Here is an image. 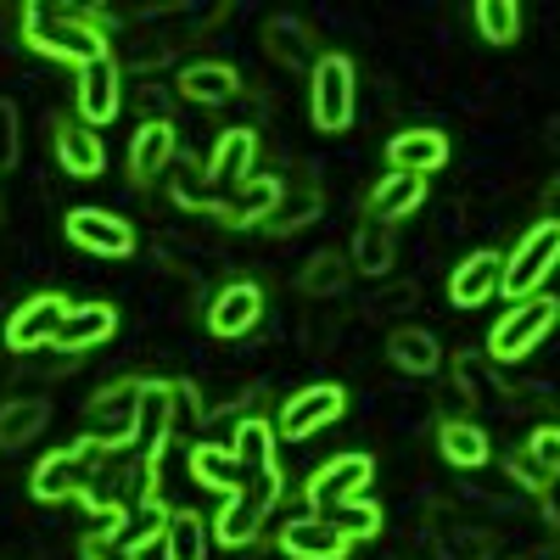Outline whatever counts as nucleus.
I'll use <instances>...</instances> for the list:
<instances>
[{
  "label": "nucleus",
  "instance_id": "18",
  "mask_svg": "<svg viewBox=\"0 0 560 560\" xmlns=\"http://www.w3.org/2000/svg\"><path fill=\"white\" fill-rule=\"evenodd\" d=\"M253 158H258V135L253 129H224L213 140V158H208L213 191H242V185L253 179Z\"/></svg>",
  "mask_w": 560,
  "mask_h": 560
},
{
  "label": "nucleus",
  "instance_id": "15",
  "mask_svg": "<svg viewBox=\"0 0 560 560\" xmlns=\"http://www.w3.org/2000/svg\"><path fill=\"white\" fill-rule=\"evenodd\" d=\"M73 102H79V118H84L90 129L113 124V118H118V107H124V73H118V62H113V57H102V62L79 68Z\"/></svg>",
  "mask_w": 560,
  "mask_h": 560
},
{
  "label": "nucleus",
  "instance_id": "13",
  "mask_svg": "<svg viewBox=\"0 0 560 560\" xmlns=\"http://www.w3.org/2000/svg\"><path fill=\"white\" fill-rule=\"evenodd\" d=\"M258 319H264V287H258V280H230V287H219L213 303H208V331L219 342L247 337Z\"/></svg>",
  "mask_w": 560,
  "mask_h": 560
},
{
  "label": "nucleus",
  "instance_id": "8",
  "mask_svg": "<svg viewBox=\"0 0 560 560\" xmlns=\"http://www.w3.org/2000/svg\"><path fill=\"white\" fill-rule=\"evenodd\" d=\"M342 409H348V393L337 382H314V387H303V393H292L287 404H280L275 432L280 438H314L325 427H337Z\"/></svg>",
  "mask_w": 560,
  "mask_h": 560
},
{
  "label": "nucleus",
  "instance_id": "19",
  "mask_svg": "<svg viewBox=\"0 0 560 560\" xmlns=\"http://www.w3.org/2000/svg\"><path fill=\"white\" fill-rule=\"evenodd\" d=\"M499 287H504V258L482 247V253H471V258L454 264V275H448V303H454V308H477V303H488Z\"/></svg>",
  "mask_w": 560,
  "mask_h": 560
},
{
  "label": "nucleus",
  "instance_id": "4",
  "mask_svg": "<svg viewBox=\"0 0 560 560\" xmlns=\"http://www.w3.org/2000/svg\"><path fill=\"white\" fill-rule=\"evenodd\" d=\"M555 264H560V219H538L527 236L516 242V253L504 258V287H499V298H510V303L538 298V287L555 275Z\"/></svg>",
  "mask_w": 560,
  "mask_h": 560
},
{
  "label": "nucleus",
  "instance_id": "14",
  "mask_svg": "<svg viewBox=\"0 0 560 560\" xmlns=\"http://www.w3.org/2000/svg\"><path fill=\"white\" fill-rule=\"evenodd\" d=\"M275 544L287 560H348V549H353V538L331 516H292Z\"/></svg>",
  "mask_w": 560,
  "mask_h": 560
},
{
  "label": "nucleus",
  "instance_id": "33",
  "mask_svg": "<svg viewBox=\"0 0 560 560\" xmlns=\"http://www.w3.org/2000/svg\"><path fill=\"white\" fill-rule=\"evenodd\" d=\"M393 258H398V247H393V224L364 219V224L353 230V269H359V275H387Z\"/></svg>",
  "mask_w": 560,
  "mask_h": 560
},
{
  "label": "nucleus",
  "instance_id": "11",
  "mask_svg": "<svg viewBox=\"0 0 560 560\" xmlns=\"http://www.w3.org/2000/svg\"><path fill=\"white\" fill-rule=\"evenodd\" d=\"M62 230L79 253H96V258H129L135 253V224L118 219V213H102V208H73L62 219Z\"/></svg>",
  "mask_w": 560,
  "mask_h": 560
},
{
  "label": "nucleus",
  "instance_id": "41",
  "mask_svg": "<svg viewBox=\"0 0 560 560\" xmlns=\"http://www.w3.org/2000/svg\"><path fill=\"white\" fill-rule=\"evenodd\" d=\"M79 555H84V560H140V555H129V549L113 538V522H102L96 533H84Z\"/></svg>",
  "mask_w": 560,
  "mask_h": 560
},
{
  "label": "nucleus",
  "instance_id": "6",
  "mask_svg": "<svg viewBox=\"0 0 560 560\" xmlns=\"http://www.w3.org/2000/svg\"><path fill=\"white\" fill-rule=\"evenodd\" d=\"M370 477H376V459H370V454H337V459H325L319 471H308V482H303L308 516H331L337 504L364 499Z\"/></svg>",
  "mask_w": 560,
  "mask_h": 560
},
{
  "label": "nucleus",
  "instance_id": "34",
  "mask_svg": "<svg viewBox=\"0 0 560 560\" xmlns=\"http://www.w3.org/2000/svg\"><path fill=\"white\" fill-rule=\"evenodd\" d=\"M348 275H353V258H342V253H314V258L303 264V275H298V287H303L308 298H337V292H348Z\"/></svg>",
  "mask_w": 560,
  "mask_h": 560
},
{
  "label": "nucleus",
  "instance_id": "36",
  "mask_svg": "<svg viewBox=\"0 0 560 560\" xmlns=\"http://www.w3.org/2000/svg\"><path fill=\"white\" fill-rule=\"evenodd\" d=\"M308 219H319V191H287L258 230H264V236H292V230L308 224Z\"/></svg>",
  "mask_w": 560,
  "mask_h": 560
},
{
  "label": "nucleus",
  "instance_id": "40",
  "mask_svg": "<svg viewBox=\"0 0 560 560\" xmlns=\"http://www.w3.org/2000/svg\"><path fill=\"white\" fill-rule=\"evenodd\" d=\"M18 158H23V118L7 96H0V174L18 168Z\"/></svg>",
  "mask_w": 560,
  "mask_h": 560
},
{
  "label": "nucleus",
  "instance_id": "24",
  "mask_svg": "<svg viewBox=\"0 0 560 560\" xmlns=\"http://www.w3.org/2000/svg\"><path fill=\"white\" fill-rule=\"evenodd\" d=\"M264 516H269V504L258 499V493H230L224 499V510L213 516V544H224V549H247L258 533H264Z\"/></svg>",
  "mask_w": 560,
  "mask_h": 560
},
{
  "label": "nucleus",
  "instance_id": "20",
  "mask_svg": "<svg viewBox=\"0 0 560 560\" xmlns=\"http://www.w3.org/2000/svg\"><path fill=\"white\" fill-rule=\"evenodd\" d=\"M51 147H57V163H62L68 174H79V179H96V174L107 168L102 135L90 129L84 118H62V124L51 129Z\"/></svg>",
  "mask_w": 560,
  "mask_h": 560
},
{
  "label": "nucleus",
  "instance_id": "29",
  "mask_svg": "<svg viewBox=\"0 0 560 560\" xmlns=\"http://www.w3.org/2000/svg\"><path fill=\"white\" fill-rule=\"evenodd\" d=\"M438 448H443V459L454 465V471H482L488 454H493V443H488V432L477 427V420H443Z\"/></svg>",
  "mask_w": 560,
  "mask_h": 560
},
{
  "label": "nucleus",
  "instance_id": "16",
  "mask_svg": "<svg viewBox=\"0 0 560 560\" xmlns=\"http://www.w3.org/2000/svg\"><path fill=\"white\" fill-rule=\"evenodd\" d=\"M179 96L191 107H224L242 96V73L219 62V57H202V62H185L179 68Z\"/></svg>",
  "mask_w": 560,
  "mask_h": 560
},
{
  "label": "nucleus",
  "instance_id": "32",
  "mask_svg": "<svg viewBox=\"0 0 560 560\" xmlns=\"http://www.w3.org/2000/svg\"><path fill=\"white\" fill-rule=\"evenodd\" d=\"M208 544H213V527L197 510H174L163 533V560H208Z\"/></svg>",
  "mask_w": 560,
  "mask_h": 560
},
{
  "label": "nucleus",
  "instance_id": "30",
  "mask_svg": "<svg viewBox=\"0 0 560 560\" xmlns=\"http://www.w3.org/2000/svg\"><path fill=\"white\" fill-rule=\"evenodd\" d=\"M191 477H197L208 493H219V499L242 493V465H236V454L219 448V443H197V448H191Z\"/></svg>",
  "mask_w": 560,
  "mask_h": 560
},
{
  "label": "nucleus",
  "instance_id": "9",
  "mask_svg": "<svg viewBox=\"0 0 560 560\" xmlns=\"http://www.w3.org/2000/svg\"><path fill=\"white\" fill-rule=\"evenodd\" d=\"M68 308H73V303L57 298V292H39V298L18 303L12 319H7V348H12V353H39V348H51L57 331H62V319H68Z\"/></svg>",
  "mask_w": 560,
  "mask_h": 560
},
{
  "label": "nucleus",
  "instance_id": "27",
  "mask_svg": "<svg viewBox=\"0 0 560 560\" xmlns=\"http://www.w3.org/2000/svg\"><path fill=\"white\" fill-rule=\"evenodd\" d=\"M387 359L404 370V376H438L443 348H438V337L427 331V325H398V331L387 337Z\"/></svg>",
  "mask_w": 560,
  "mask_h": 560
},
{
  "label": "nucleus",
  "instance_id": "3",
  "mask_svg": "<svg viewBox=\"0 0 560 560\" xmlns=\"http://www.w3.org/2000/svg\"><path fill=\"white\" fill-rule=\"evenodd\" d=\"M555 319H560V303H555L549 292L510 303V314L488 331V359H493V364H516V359H527V353L555 331Z\"/></svg>",
  "mask_w": 560,
  "mask_h": 560
},
{
  "label": "nucleus",
  "instance_id": "2",
  "mask_svg": "<svg viewBox=\"0 0 560 560\" xmlns=\"http://www.w3.org/2000/svg\"><path fill=\"white\" fill-rule=\"evenodd\" d=\"M359 113V73L342 51H325L308 73V118L325 135H342Z\"/></svg>",
  "mask_w": 560,
  "mask_h": 560
},
{
  "label": "nucleus",
  "instance_id": "26",
  "mask_svg": "<svg viewBox=\"0 0 560 560\" xmlns=\"http://www.w3.org/2000/svg\"><path fill=\"white\" fill-rule=\"evenodd\" d=\"M168 516L174 510L163 504V499H135L124 516L113 522V538L129 549V555H140L147 544H163V533H168Z\"/></svg>",
  "mask_w": 560,
  "mask_h": 560
},
{
  "label": "nucleus",
  "instance_id": "12",
  "mask_svg": "<svg viewBox=\"0 0 560 560\" xmlns=\"http://www.w3.org/2000/svg\"><path fill=\"white\" fill-rule=\"evenodd\" d=\"M28 493H34L39 504H62V499H84V504H90V493H96V471H90L73 448H57V454H45V459L34 465Z\"/></svg>",
  "mask_w": 560,
  "mask_h": 560
},
{
  "label": "nucleus",
  "instance_id": "7",
  "mask_svg": "<svg viewBox=\"0 0 560 560\" xmlns=\"http://www.w3.org/2000/svg\"><path fill=\"white\" fill-rule=\"evenodd\" d=\"M230 454H236V465H242V488L258 493L264 504H275L280 488H287V477H280V454H275V427L269 420H242Z\"/></svg>",
  "mask_w": 560,
  "mask_h": 560
},
{
  "label": "nucleus",
  "instance_id": "38",
  "mask_svg": "<svg viewBox=\"0 0 560 560\" xmlns=\"http://www.w3.org/2000/svg\"><path fill=\"white\" fill-rule=\"evenodd\" d=\"M174 387V432H202L208 427V404L197 393V382H168Z\"/></svg>",
  "mask_w": 560,
  "mask_h": 560
},
{
  "label": "nucleus",
  "instance_id": "39",
  "mask_svg": "<svg viewBox=\"0 0 560 560\" xmlns=\"http://www.w3.org/2000/svg\"><path fill=\"white\" fill-rule=\"evenodd\" d=\"M488 364H493V359H488V348H482V353H459V359H454V382H459V393H465V398H488Z\"/></svg>",
  "mask_w": 560,
  "mask_h": 560
},
{
  "label": "nucleus",
  "instance_id": "1",
  "mask_svg": "<svg viewBox=\"0 0 560 560\" xmlns=\"http://www.w3.org/2000/svg\"><path fill=\"white\" fill-rule=\"evenodd\" d=\"M107 12H45V7H23V45L45 62H68V68H90L107 57Z\"/></svg>",
  "mask_w": 560,
  "mask_h": 560
},
{
  "label": "nucleus",
  "instance_id": "17",
  "mask_svg": "<svg viewBox=\"0 0 560 560\" xmlns=\"http://www.w3.org/2000/svg\"><path fill=\"white\" fill-rule=\"evenodd\" d=\"M168 438H174V387L168 382H147V393H140V415H135V454L140 459H163Z\"/></svg>",
  "mask_w": 560,
  "mask_h": 560
},
{
  "label": "nucleus",
  "instance_id": "31",
  "mask_svg": "<svg viewBox=\"0 0 560 560\" xmlns=\"http://www.w3.org/2000/svg\"><path fill=\"white\" fill-rule=\"evenodd\" d=\"M45 420H51V404L45 398H12L0 404V448H23L45 432Z\"/></svg>",
  "mask_w": 560,
  "mask_h": 560
},
{
  "label": "nucleus",
  "instance_id": "22",
  "mask_svg": "<svg viewBox=\"0 0 560 560\" xmlns=\"http://www.w3.org/2000/svg\"><path fill=\"white\" fill-rule=\"evenodd\" d=\"M280 197H287V185H280L275 174L264 179V174H253L247 185H242V191L236 197H230V202H219L213 213H219V224H230V230H258L269 213H275V202Z\"/></svg>",
  "mask_w": 560,
  "mask_h": 560
},
{
  "label": "nucleus",
  "instance_id": "23",
  "mask_svg": "<svg viewBox=\"0 0 560 560\" xmlns=\"http://www.w3.org/2000/svg\"><path fill=\"white\" fill-rule=\"evenodd\" d=\"M420 202H427V179H420V174H398V168H387L376 185H370V197H364L370 219H382V224L409 219Z\"/></svg>",
  "mask_w": 560,
  "mask_h": 560
},
{
  "label": "nucleus",
  "instance_id": "21",
  "mask_svg": "<svg viewBox=\"0 0 560 560\" xmlns=\"http://www.w3.org/2000/svg\"><path fill=\"white\" fill-rule=\"evenodd\" d=\"M443 163H448V135L443 129H404V135L387 140V168H398V174L427 179Z\"/></svg>",
  "mask_w": 560,
  "mask_h": 560
},
{
  "label": "nucleus",
  "instance_id": "28",
  "mask_svg": "<svg viewBox=\"0 0 560 560\" xmlns=\"http://www.w3.org/2000/svg\"><path fill=\"white\" fill-rule=\"evenodd\" d=\"M264 51H269V62L275 68H308L314 73V34L298 23V18H269L264 23Z\"/></svg>",
  "mask_w": 560,
  "mask_h": 560
},
{
  "label": "nucleus",
  "instance_id": "25",
  "mask_svg": "<svg viewBox=\"0 0 560 560\" xmlns=\"http://www.w3.org/2000/svg\"><path fill=\"white\" fill-rule=\"evenodd\" d=\"M113 331H118V308L84 303V308H68V319H62V331H57L51 348H62V353H90V348H102Z\"/></svg>",
  "mask_w": 560,
  "mask_h": 560
},
{
  "label": "nucleus",
  "instance_id": "43",
  "mask_svg": "<svg viewBox=\"0 0 560 560\" xmlns=\"http://www.w3.org/2000/svg\"><path fill=\"white\" fill-rule=\"evenodd\" d=\"M510 477H516V482H522V488H538V493H544V488H549V482H555V477H549V471H544V465H538V459H533V454H527V448H522V454H516V459H510Z\"/></svg>",
  "mask_w": 560,
  "mask_h": 560
},
{
  "label": "nucleus",
  "instance_id": "37",
  "mask_svg": "<svg viewBox=\"0 0 560 560\" xmlns=\"http://www.w3.org/2000/svg\"><path fill=\"white\" fill-rule=\"evenodd\" d=\"M331 522H337L353 544H359V538H376V533H382V504H376V499H348V504L331 510Z\"/></svg>",
  "mask_w": 560,
  "mask_h": 560
},
{
  "label": "nucleus",
  "instance_id": "10",
  "mask_svg": "<svg viewBox=\"0 0 560 560\" xmlns=\"http://www.w3.org/2000/svg\"><path fill=\"white\" fill-rule=\"evenodd\" d=\"M174 163H179V135H174L168 118H147L129 135V158H124L129 185H158Z\"/></svg>",
  "mask_w": 560,
  "mask_h": 560
},
{
  "label": "nucleus",
  "instance_id": "42",
  "mask_svg": "<svg viewBox=\"0 0 560 560\" xmlns=\"http://www.w3.org/2000/svg\"><path fill=\"white\" fill-rule=\"evenodd\" d=\"M527 454L544 465L549 477H560V427H538V432L527 438Z\"/></svg>",
  "mask_w": 560,
  "mask_h": 560
},
{
  "label": "nucleus",
  "instance_id": "5",
  "mask_svg": "<svg viewBox=\"0 0 560 560\" xmlns=\"http://www.w3.org/2000/svg\"><path fill=\"white\" fill-rule=\"evenodd\" d=\"M140 393H147V382H140V376H124V382H107L102 393H90V404H84V438H96L113 454L118 448H135Z\"/></svg>",
  "mask_w": 560,
  "mask_h": 560
},
{
  "label": "nucleus",
  "instance_id": "35",
  "mask_svg": "<svg viewBox=\"0 0 560 560\" xmlns=\"http://www.w3.org/2000/svg\"><path fill=\"white\" fill-rule=\"evenodd\" d=\"M471 23H477V34L488 45H510V39L522 34V7H516V0H477Z\"/></svg>",
  "mask_w": 560,
  "mask_h": 560
}]
</instances>
